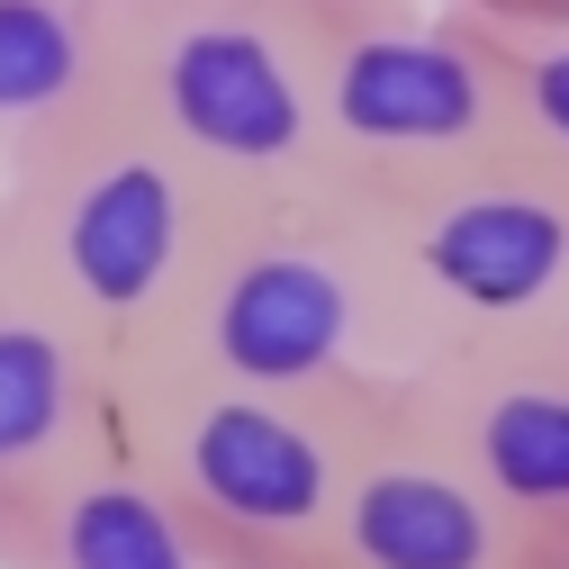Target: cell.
Segmentation results:
<instances>
[{"label": "cell", "mask_w": 569, "mask_h": 569, "mask_svg": "<svg viewBox=\"0 0 569 569\" xmlns=\"http://www.w3.org/2000/svg\"><path fill=\"white\" fill-rule=\"evenodd\" d=\"M335 569H560V560L425 435L407 398H389L343 488Z\"/></svg>", "instance_id": "obj_8"}, {"label": "cell", "mask_w": 569, "mask_h": 569, "mask_svg": "<svg viewBox=\"0 0 569 569\" xmlns=\"http://www.w3.org/2000/svg\"><path fill=\"white\" fill-rule=\"evenodd\" d=\"M100 0H0V172L100 109Z\"/></svg>", "instance_id": "obj_11"}, {"label": "cell", "mask_w": 569, "mask_h": 569, "mask_svg": "<svg viewBox=\"0 0 569 569\" xmlns=\"http://www.w3.org/2000/svg\"><path fill=\"white\" fill-rule=\"evenodd\" d=\"M452 10H470L488 28H542V37L569 28V0H452Z\"/></svg>", "instance_id": "obj_13"}, {"label": "cell", "mask_w": 569, "mask_h": 569, "mask_svg": "<svg viewBox=\"0 0 569 569\" xmlns=\"http://www.w3.org/2000/svg\"><path fill=\"white\" fill-rule=\"evenodd\" d=\"M0 569H227V560L163 507V488L109 435L0 533Z\"/></svg>", "instance_id": "obj_10"}, {"label": "cell", "mask_w": 569, "mask_h": 569, "mask_svg": "<svg viewBox=\"0 0 569 569\" xmlns=\"http://www.w3.org/2000/svg\"><path fill=\"white\" fill-rule=\"evenodd\" d=\"M497 37V73H507V136L516 154L569 181V28H488Z\"/></svg>", "instance_id": "obj_12"}, {"label": "cell", "mask_w": 569, "mask_h": 569, "mask_svg": "<svg viewBox=\"0 0 569 569\" xmlns=\"http://www.w3.org/2000/svg\"><path fill=\"white\" fill-rule=\"evenodd\" d=\"M100 82L236 208L317 190V0H100Z\"/></svg>", "instance_id": "obj_4"}, {"label": "cell", "mask_w": 569, "mask_h": 569, "mask_svg": "<svg viewBox=\"0 0 569 569\" xmlns=\"http://www.w3.org/2000/svg\"><path fill=\"white\" fill-rule=\"evenodd\" d=\"M118 435V352L0 253V533Z\"/></svg>", "instance_id": "obj_9"}, {"label": "cell", "mask_w": 569, "mask_h": 569, "mask_svg": "<svg viewBox=\"0 0 569 569\" xmlns=\"http://www.w3.org/2000/svg\"><path fill=\"white\" fill-rule=\"evenodd\" d=\"M516 154L488 19L452 0H317V190L371 208Z\"/></svg>", "instance_id": "obj_5"}, {"label": "cell", "mask_w": 569, "mask_h": 569, "mask_svg": "<svg viewBox=\"0 0 569 569\" xmlns=\"http://www.w3.org/2000/svg\"><path fill=\"white\" fill-rule=\"evenodd\" d=\"M362 227L380 244L416 371L525 352L569 308V181L525 154H497L407 199H371Z\"/></svg>", "instance_id": "obj_6"}, {"label": "cell", "mask_w": 569, "mask_h": 569, "mask_svg": "<svg viewBox=\"0 0 569 569\" xmlns=\"http://www.w3.org/2000/svg\"><path fill=\"white\" fill-rule=\"evenodd\" d=\"M533 352H551V362H560V371H569V308H560V326H551V335H542V343H533Z\"/></svg>", "instance_id": "obj_14"}, {"label": "cell", "mask_w": 569, "mask_h": 569, "mask_svg": "<svg viewBox=\"0 0 569 569\" xmlns=\"http://www.w3.org/2000/svg\"><path fill=\"white\" fill-rule=\"evenodd\" d=\"M407 416L569 569V371L551 352H479L416 371Z\"/></svg>", "instance_id": "obj_7"}, {"label": "cell", "mask_w": 569, "mask_h": 569, "mask_svg": "<svg viewBox=\"0 0 569 569\" xmlns=\"http://www.w3.org/2000/svg\"><path fill=\"white\" fill-rule=\"evenodd\" d=\"M380 407L118 362V452L227 569H335L343 488Z\"/></svg>", "instance_id": "obj_3"}, {"label": "cell", "mask_w": 569, "mask_h": 569, "mask_svg": "<svg viewBox=\"0 0 569 569\" xmlns=\"http://www.w3.org/2000/svg\"><path fill=\"white\" fill-rule=\"evenodd\" d=\"M136 362L299 398H398L416 380L380 244L362 208L335 190L236 208L199 280L181 290L172 326Z\"/></svg>", "instance_id": "obj_1"}, {"label": "cell", "mask_w": 569, "mask_h": 569, "mask_svg": "<svg viewBox=\"0 0 569 569\" xmlns=\"http://www.w3.org/2000/svg\"><path fill=\"white\" fill-rule=\"evenodd\" d=\"M227 218L236 199L109 91L0 172V253L118 362H136L172 326Z\"/></svg>", "instance_id": "obj_2"}]
</instances>
